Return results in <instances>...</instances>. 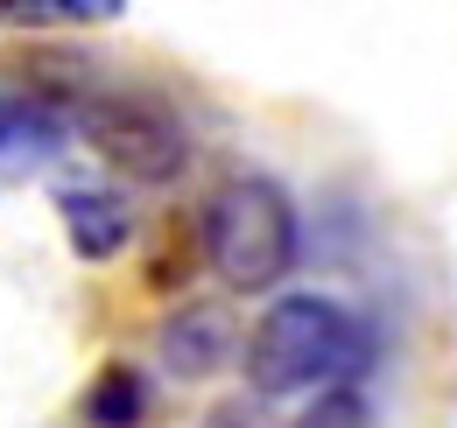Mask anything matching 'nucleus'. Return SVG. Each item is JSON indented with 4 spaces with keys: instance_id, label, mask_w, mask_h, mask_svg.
Instances as JSON below:
<instances>
[{
    "instance_id": "nucleus-1",
    "label": "nucleus",
    "mask_w": 457,
    "mask_h": 428,
    "mask_svg": "<svg viewBox=\"0 0 457 428\" xmlns=\"http://www.w3.org/2000/svg\"><path fill=\"white\" fill-rule=\"evenodd\" d=\"M366 358H373V330L324 295H282L246 337V379L253 393H275V400L310 386H345L359 379Z\"/></svg>"
},
{
    "instance_id": "nucleus-2",
    "label": "nucleus",
    "mask_w": 457,
    "mask_h": 428,
    "mask_svg": "<svg viewBox=\"0 0 457 428\" xmlns=\"http://www.w3.org/2000/svg\"><path fill=\"white\" fill-rule=\"evenodd\" d=\"M303 253V225L282 183L268 176H232L219 197L204 204V268L226 281L232 295H261L275 288Z\"/></svg>"
},
{
    "instance_id": "nucleus-3",
    "label": "nucleus",
    "mask_w": 457,
    "mask_h": 428,
    "mask_svg": "<svg viewBox=\"0 0 457 428\" xmlns=\"http://www.w3.org/2000/svg\"><path fill=\"white\" fill-rule=\"evenodd\" d=\"M71 119L85 127V141L99 148V161H113L127 183H176L190 169V134L155 92H85Z\"/></svg>"
},
{
    "instance_id": "nucleus-4",
    "label": "nucleus",
    "mask_w": 457,
    "mask_h": 428,
    "mask_svg": "<svg viewBox=\"0 0 457 428\" xmlns=\"http://www.w3.org/2000/svg\"><path fill=\"white\" fill-rule=\"evenodd\" d=\"M63 134H71V112L63 106L36 99V92H0V183L36 176L43 161H57Z\"/></svg>"
},
{
    "instance_id": "nucleus-5",
    "label": "nucleus",
    "mask_w": 457,
    "mask_h": 428,
    "mask_svg": "<svg viewBox=\"0 0 457 428\" xmlns=\"http://www.w3.org/2000/svg\"><path fill=\"white\" fill-rule=\"evenodd\" d=\"M226 351H232V323L226 309H176L170 323H162V358H170V373L176 379H204V373H219L226 366Z\"/></svg>"
},
{
    "instance_id": "nucleus-6",
    "label": "nucleus",
    "mask_w": 457,
    "mask_h": 428,
    "mask_svg": "<svg viewBox=\"0 0 457 428\" xmlns=\"http://www.w3.org/2000/svg\"><path fill=\"white\" fill-rule=\"evenodd\" d=\"M57 211H63V225H71L78 260H113L120 246L134 239V211H127L120 197H99V190H63Z\"/></svg>"
},
{
    "instance_id": "nucleus-7",
    "label": "nucleus",
    "mask_w": 457,
    "mask_h": 428,
    "mask_svg": "<svg viewBox=\"0 0 457 428\" xmlns=\"http://www.w3.org/2000/svg\"><path fill=\"white\" fill-rule=\"evenodd\" d=\"M127 0H0L7 29H63V21H113Z\"/></svg>"
},
{
    "instance_id": "nucleus-8",
    "label": "nucleus",
    "mask_w": 457,
    "mask_h": 428,
    "mask_svg": "<svg viewBox=\"0 0 457 428\" xmlns=\"http://www.w3.org/2000/svg\"><path fill=\"white\" fill-rule=\"evenodd\" d=\"M141 407H148V393H141V379L127 373V366H106V379L85 393V415L92 422H141Z\"/></svg>"
}]
</instances>
